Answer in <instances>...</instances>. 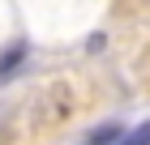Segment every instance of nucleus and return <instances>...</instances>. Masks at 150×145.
<instances>
[{"label": "nucleus", "instance_id": "nucleus-1", "mask_svg": "<svg viewBox=\"0 0 150 145\" xmlns=\"http://www.w3.org/2000/svg\"><path fill=\"white\" fill-rule=\"evenodd\" d=\"M26 51H30L26 43H9L4 51H0V81H4V77H13V73L26 64Z\"/></svg>", "mask_w": 150, "mask_h": 145}, {"label": "nucleus", "instance_id": "nucleus-2", "mask_svg": "<svg viewBox=\"0 0 150 145\" xmlns=\"http://www.w3.org/2000/svg\"><path fill=\"white\" fill-rule=\"evenodd\" d=\"M120 137H125L120 124H103V128H94V132L86 137V145H120Z\"/></svg>", "mask_w": 150, "mask_h": 145}, {"label": "nucleus", "instance_id": "nucleus-3", "mask_svg": "<svg viewBox=\"0 0 150 145\" xmlns=\"http://www.w3.org/2000/svg\"><path fill=\"white\" fill-rule=\"evenodd\" d=\"M120 145H150V120L137 124L133 132H125V137H120Z\"/></svg>", "mask_w": 150, "mask_h": 145}]
</instances>
